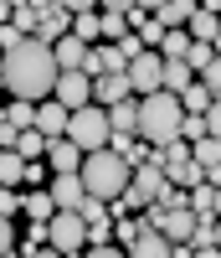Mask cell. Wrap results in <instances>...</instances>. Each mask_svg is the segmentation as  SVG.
<instances>
[{"label":"cell","mask_w":221,"mask_h":258,"mask_svg":"<svg viewBox=\"0 0 221 258\" xmlns=\"http://www.w3.org/2000/svg\"><path fill=\"white\" fill-rule=\"evenodd\" d=\"M47 243H52V253H82V243H87V222L77 217L72 207H57L52 217H47Z\"/></svg>","instance_id":"5b68a950"},{"label":"cell","mask_w":221,"mask_h":258,"mask_svg":"<svg viewBox=\"0 0 221 258\" xmlns=\"http://www.w3.org/2000/svg\"><path fill=\"white\" fill-rule=\"evenodd\" d=\"M31 129H41L47 140H57L62 129H67V109H62L52 93H47V98H36V119H31Z\"/></svg>","instance_id":"30bf717a"},{"label":"cell","mask_w":221,"mask_h":258,"mask_svg":"<svg viewBox=\"0 0 221 258\" xmlns=\"http://www.w3.org/2000/svg\"><path fill=\"white\" fill-rule=\"evenodd\" d=\"M87 253H93V258H119V248H114V238H108V243H82Z\"/></svg>","instance_id":"836d02e7"},{"label":"cell","mask_w":221,"mask_h":258,"mask_svg":"<svg viewBox=\"0 0 221 258\" xmlns=\"http://www.w3.org/2000/svg\"><path fill=\"white\" fill-rule=\"evenodd\" d=\"M185 47H190V31H185V26H165L160 41H154V52H160V57H185Z\"/></svg>","instance_id":"ffe728a7"},{"label":"cell","mask_w":221,"mask_h":258,"mask_svg":"<svg viewBox=\"0 0 221 258\" xmlns=\"http://www.w3.org/2000/svg\"><path fill=\"white\" fill-rule=\"evenodd\" d=\"M190 11H195V0H165V6L154 11V21H160V26H185Z\"/></svg>","instance_id":"603a6c76"},{"label":"cell","mask_w":221,"mask_h":258,"mask_svg":"<svg viewBox=\"0 0 221 258\" xmlns=\"http://www.w3.org/2000/svg\"><path fill=\"white\" fill-rule=\"evenodd\" d=\"M114 47H119V57L129 62V57H139V52H144V41H139V31H124V36H114Z\"/></svg>","instance_id":"f1b7e54d"},{"label":"cell","mask_w":221,"mask_h":258,"mask_svg":"<svg viewBox=\"0 0 221 258\" xmlns=\"http://www.w3.org/2000/svg\"><path fill=\"white\" fill-rule=\"evenodd\" d=\"M211 62H216V41H190V47H185V68L190 73L211 68Z\"/></svg>","instance_id":"cb8c5ba5"},{"label":"cell","mask_w":221,"mask_h":258,"mask_svg":"<svg viewBox=\"0 0 221 258\" xmlns=\"http://www.w3.org/2000/svg\"><path fill=\"white\" fill-rule=\"evenodd\" d=\"M67 16H77V11H98V0H57Z\"/></svg>","instance_id":"e575fe53"},{"label":"cell","mask_w":221,"mask_h":258,"mask_svg":"<svg viewBox=\"0 0 221 258\" xmlns=\"http://www.w3.org/2000/svg\"><path fill=\"white\" fill-rule=\"evenodd\" d=\"M124 78H129V93H154V88H160V52H154V47H144L139 57H129L124 62Z\"/></svg>","instance_id":"8992f818"},{"label":"cell","mask_w":221,"mask_h":258,"mask_svg":"<svg viewBox=\"0 0 221 258\" xmlns=\"http://www.w3.org/2000/svg\"><path fill=\"white\" fill-rule=\"evenodd\" d=\"M52 98L62 103V109H77V103L93 98V78H82L77 68H62V73H57V83H52Z\"/></svg>","instance_id":"52a82bcc"},{"label":"cell","mask_w":221,"mask_h":258,"mask_svg":"<svg viewBox=\"0 0 221 258\" xmlns=\"http://www.w3.org/2000/svg\"><path fill=\"white\" fill-rule=\"evenodd\" d=\"M180 98L165 93V88H154V93H139L134 98V135L149 140V145H165L180 135Z\"/></svg>","instance_id":"7a4b0ae2"},{"label":"cell","mask_w":221,"mask_h":258,"mask_svg":"<svg viewBox=\"0 0 221 258\" xmlns=\"http://www.w3.org/2000/svg\"><path fill=\"white\" fill-rule=\"evenodd\" d=\"M67 31H72V16L62 11V6H47V11L36 16V31H31V36H36V41H47V47H52V41H57V36H67Z\"/></svg>","instance_id":"4fadbf2b"},{"label":"cell","mask_w":221,"mask_h":258,"mask_svg":"<svg viewBox=\"0 0 221 258\" xmlns=\"http://www.w3.org/2000/svg\"><path fill=\"white\" fill-rule=\"evenodd\" d=\"M98 6H103V11H129L134 0H98Z\"/></svg>","instance_id":"d590c367"},{"label":"cell","mask_w":221,"mask_h":258,"mask_svg":"<svg viewBox=\"0 0 221 258\" xmlns=\"http://www.w3.org/2000/svg\"><path fill=\"white\" fill-rule=\"evenodd\" d=\"M47 197L57 202V207H77L87 191H82V176L77 170H52V186H47Z\"/></svg>","instance_id":"8fae6325"},{"label":"cell","mask_w":221,"mask_h":258,"mask_svg":"<svg viewBox=\"0 0 221 258\" xmlns=\"http://www.w3.org/2000/svg\"><path fill=\"white\" fill-rule=\"evenodd\" d=\"M57 57L47 41H36V36H21L16 47L0 52V83H6V93L11 98H47L52 93V83H57Z\"/></svg>","instance_id":"6da1fadb"},{"label":"cell","mask_w":221,"mask_h":258,"mask_svg":"<svg viewBox=\"0 0 221 258\" xmlns=\"http://www.w3.org/2000/svg\"><path fill=\"white\" fill-rule=\"evenodd\" d=\"M21 36H26V31H16V26H11V21H0V52H6V47H16V41H21Z\"/></svg>","instance_id":"d6a6232c"},{"label":"cell","mask_w":221,"mask_h":258,"mask_svg":"<svg viewBox=\"0 0 221 258\" xmlns=\"http://www.w3.org/2000/svg\"><path fill=\"white\" fill-rule=\"evenodd\" d=\"M6 16H11V0H0V21H6Z\"/></svg>","instance_id":"74e56055"},{"label":"cell","mask_w":221,"mask_h":258,"mask_svg":"<svg viewBox=\"0 0 221 258\" xmlns=\"http://www.w3.org/2000/svg\"><path fill=\"white\" fill-rule=\"evenodd\" d=\"M185 31H190V41H221V21H216V11L195 6V11L185 16Z\"/></svg>","instance_id":"2e32d148"},{"label":"cell","mask_w":221,"mask_h":258,"mask_svg":"<svg viewBox=\"0 0 221 258\" xmlns=\"http://www.w3.org/2000/svg\"><path fill=\"white\" fill-rule=\"evenodd\" d=\"M16 253V232H11V217H0V258Z\"/></svg>","instance_id":"4dcf8cb0"},{"label":"cell","mask_w":221,"mask_h":258,"mask_svg":"<svg viewBox=\"0 0 221 258\" xmlns=\"http://www.w3.org/2000/svg\"><path fill=\"white\" fill-rule=\"evenodd\" d=\"M77 176H82V191L87 197H103V202H114L119 191L129 186V160L119 155V150H82V165H77Z\"/></svg>","instance_id":"3957f363"},{"label":"cell","mask_w":221,"mask_h":258,"mask_svg":"<svg viewBox=\"0 0 221 258\" xmlns=\"http://www.w3.org/2000/svg\"><path fill=\"white\" fill-rule=\"evenodd\" d=\"M190 160L201 165V176L216 181L221 176V135H201V140H190Z\"/></svg>","instance_id":"9c48e42d"},{"label":"cell","mask_w":221,"mask_h":258,"mask_svg":"<svg viewBox=\"0 0 221 258\" xmlns=\"http://www.w3.org/2000/svg\"><path fill=\"white\" fill-rule=\"evenodd\" d=\"M21 165L26 160H21L16 150H0V186H21Z\"/></svg>","instance_id":"4316f807"},{"label":"cell","mask_w":221,"mask_h":258,"mask_svg":"<svg viewBox=\"0 0 221 258\" xmlns=\"http://www.w3.org/2000/svg\"><path fill=\"white\" fill-rule=\"evenodd\" d=\"M72 36H77V41H93V36H98V11H77V16H72Z\"/></svg>","instance_id":"83f0119b"},{"label":"cell","mask_w":221,"mask_h":258,"mask_svg":"<svg viewBox=\"0 0 221 258\" xmlns=\"http://www.w3.org/2000/svg\"><path fill=\"white\" fill-rule=\"evenodd\" d=\"M72 212H77V217H82L87 227H93V222H108V202H103V197H82Z\"/></svg>","instance_id":"d4e9b609"},{"label":"cell","mask_w":221,"mask_h":258,"mask_svg":"<svg viewBox=\"0 0 221 258\" xmlns=\"http://www.w3.org/2000/svg\"><path fill=\"white\" fill-rule=\"evenodd\" d=\"M11 212H21V197L16 186H0V217H11Z\"/></svg>","instance_id":"f546056e"},{"label":"cell","mask_w":221,"mask_h":258,"mask_svg":"<svg viewBox=\"0 0 221 258\" xmlns=\"http://www.w3.org/2000/svg\"><path fill=\"white\" fill-rule=\"evenodd\" d=\"M52 243H47V222H31V232H26V243H16V253H26V258H36V253H47Z\"/></svg>","instance_id":"484cf974"},{"label":"cell","mask_w":221,"mask_h":258,"mask_svg":"<svg viewBox=\"0 0 221 258\" xmlns=\"http://www.w3.org/2000/svg\"><path fill=\"white\" fill-rule=\"evenodd\" d=\"M16 155L21 160H41V150H47V135H41V129H16Z\"/></svg>","instance_id":"44dd1931"},{"label":"cell","mask_w":221,"mask_h":258,"mask_svg":"<svg viewBox=\"0 0 221 258\" xmlns=\"http://www.w3.org/2000/svg\"><path fill=\"white\" fill-rule=\"evenodd\" d=\"M21 212H26L31 222H47L52 212H57V202H52V197H47V191H41V186H31L26 197H21Z\"/></svg>","instance_id":"ac0fdd59"},{"label":"cell","mask_w":221,"mask_h":258,"mask_svg":"<svg viewBox=\"0 0 221 258\" xmlns=\"http://www.w3.org/2000/svg\"><path fill=\"white\" fill-rule=\"evenodd\" d=\"M185 248H190V258H211V253H221V227H216V217H195Z\"/></svg>","instance_id":"ba28073f"},{"label":"cell","mask_w":221,"mask_h":258,"mask_svg":"<svg viewBox=\"0 0 221 258\" xmlns=\"http://www.w3.org/2000/svg\"><path fill=\"white\" fill-rule=\"evenodd\" d=\"M82 52H87V41H77L72 31L52 41V57H57V68H77V62H82Z\"/></svg>","instance_id":"d6986e66"},{"label":"cell","mask_w":221,"mask_h":258,"mask_svg":"<svg viewBox=\"0 0 221 258\" xmlns=\"http://www.w3.org/2000/svg\"><path fill=\"white\" fill-rule=\"evenodd\" d=\"M41 160H47L52 170H77V165H82V150H77V145H72L67 135H57V140H47Z\"/></svg>","instance_id":"5bb4252c"},{"label":"cell","mask_w":221,"mask_h":258,"mask_svg":"<svg viewBox=\"0 0 221 258\" xmlns=\"http://www.w3.org/2000/svg\"><path fill=\"white\" fill-rule=\"evenodd\" d=\"M139 6H144V11H149V16H154V11H160V6H165V0H139Z\"/></svg>","instance_id":"8d00e7d4"},{"label":"cell","mask_w":221,"mask_h":258,"mask_svg":"<svg viewBox=\"0 0 221 258\" xmlns=\"http://www.w3.org/2000/svg\"><path fill=\"white\" fill-rule=\"evenodd\" d=\"M0 119H6V124H16V129H31V119H36V103H31V98H11L6 109H0Z\"/></svg>","instance_id":"7402d4cb"},{"label":"cell","mask_w":221,"mask_h":258,"mask_svg":"<svg viewBox=\"0 0 221 258\" xmlns=\"http://www.w3.org/2000/svg\"><path fill=\"white\" fill-rule=\"evenodd\" d=\"M119 98H129V78H124V68H108V73H98L93 78V103H119Z\"/></svg>","instance_id":"7c38bea8"},{"label":"cell","mask_w":221,"mask_h":258,"mask_svg":"<svg viewBox=\"0 0 221 258\" xmlns=\"http://www.w3.org/2000/svg\"><path fill=\"white\" fill-rule=\"evenodd\" d=\"M160 31H165V26H160V21H154V16H149L144 26H139V41H144V47H154V41H160Z\"/></svg>","instance_id":"1f68e13d"},{"label":"cell","mask_w":221,"mask_h":258,"mask_svg":"<svg viewBox=\"0 0 221 258\" xmlns=\"http://www.w3.org/2000/svg\"><path fill=\"white\" fill-rule=\"evenodd\" d=\"M77 150H98V145H108V109L103 103H77V109H67V129H62Z\"/></svg>","instance_id":"277c9868"},{"label":"cell","mask_w":221,"mask_h":258,"mask_svg":"<svg viewBox=\"0 0 221 258\" xmlns=\"http://www.w3.org/2000/svg\"><path fill=\"white\" fill-rule=\"evenodd\" d=\"M185 207L195 212V217H216V212H221V191H216V181H195L190 186V197H185Z\"/></svg>","instance_id":"9a60e30c"},{"label":"cell","mask_w":221,"mask_h":258,"mask_svg":"<svg viewBox=\"0 0 221 258\" xmlns=\"http://www.w3.org/2000/svg\"><path fill=\"white\" fill-rule=\"evenodd\" d=\"M0 93H6V83H0Z\"/></svg>","instance_id":"f35d334b"},{"label":"cell","mask_w":221,"mask_h":258,"mask_svg":"<svg viewBox=\"0 0 221 258\" xmlns=\"http://www.w3.org/2000/svg\"><path fill=\"white\" fill-rule=\"evenodd\" d=\"M190 78H195V73L185 68V57H160V88H165V93H180Z\"/></svg>","instance_id":"e0dca14e"}]
</instances>
